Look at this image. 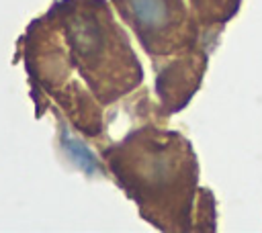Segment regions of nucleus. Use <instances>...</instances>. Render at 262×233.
Returning a JSON list of instances; mask_svg holds the SVG:
<instances>
[]
</instances>
